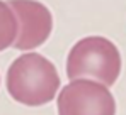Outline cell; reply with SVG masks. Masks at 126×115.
I'll list each match as a JSON object with an SVG mask.
<instances>
[{"instance_id":"6da1fadb","label":"cell","mask_w":126,"mask_h":115,"mask_svg":"<svg viewBox=\"0 0 126 115\" xmlns=\"http://www.w3.org/2000/svg\"><path fill=\"white\" fill-rule=\"evenodd\" d=\"M5 85L16 102L39 107L55 100L60 88V75L48 58L38 53H26L9 66Z\"/></svg>"},{"instance_id":"7a4b0ae2","label":"cell","mask_w":126,"mask_h":115,"mask_svg":"<svg viewBox=\"0 0 126 115\" xmlns=\"http://www.w3.org/2000/svg\"><path fill=\"white\" fill-rule=\"evenodd\" d=\"M121 54L116 44L102 36H87L73 44L66 56L68 80H94L112 86L121 73Z\"/></svg>"},{"instance_id":"3957f363","label":"cell","mask_w":126,"mask_h":115,"mask_svg":"<svg viewBox=\"0 0 126 115\" xmlns=\"http://www.w3.org/2000/svg\"><path fill=\"white\" fill-rule=\"evenodd\" d=\"M58 115H116V100L109 88L94 80H72L63 86Z\"/></svg>"},{"instance_id":"277c9868","label":"cell","mask_w":126,"mask_h":115,"mask_svg":"<svg viewBox=\"0 0 126 115\" xmlns=\"http://www.w3.org/2000/svg\"><path fill=\"white\" fill-rule=\"evenodd\" d=\"M17 19V37L14 47L29 51L46 42L53 29V15L46 5L36 0H7Z\"/></svg>"},{"instance_id":"5b68a950","label":"cell","mask_w":126,"mask_h":115,"mask_svg":"<svg viewBox=\"0 0 126 115\" xmlns=\"http://www.w3.org/2000/svg\"><path fill=\"white\" fill-rule=\"evenodd\" d=\"M17 37V19L7 2L0 0V51L10 47Z\"/></svg>"}]
</instances>
